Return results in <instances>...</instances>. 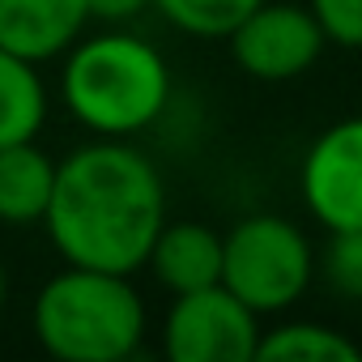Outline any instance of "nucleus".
Here are the masks:
<instances>
[{"label": "nucleus", "mask_w": 362, "mask_h": 362, "mask_svg": "<svg viewBox=\"0 0 362 362\" xmlns=\"http://www.w3.org/2000/svg\"><path fill=\"white\" fill-rule=\"evenodd\" d=\"M166 222V184L158 166L115 136H94L56 162V188L43 214L64 264L136 273Z\"/></svg>", "instance_id": "nucleus-1"}, {"label": "nucleus", "mask_w": 362, "mask_h": 362, "mask_svg": "<svg viewBox=\"0 0 362 362\" xmlns=\"http://www.w3.org/2000/svg\"><path fill=\"white\" fill-rule=\"evenodd\" d=\"M60 60V98L90 136L132 141L153 128L170 103L166 56L124 26L81 35Z\"/></svg>", "instance_id": "nucleus-2"}, {"label": "nucleus", "mask_w": 362, "mask_h": 362, "mask_svg": "<svg viewBox=\"0 0 362 362\" xmlns=\"http://www.w3.org/2000/svg\"><path fill=\"white\" fill-rule=\"evenodd\" d=\"M145 328L128 273L64 264L35 298V341L64 362H124L141 349Z\"/></svg>", "instance_id": "nucleus-3"}, {"label": "nucleus", "mask_w": 362, "mask_h": 362, "mask_svg": "<svg viewBox=\"0 0 362 362\" xmlns=\"http://www.w3.org/2000/svg\"><path fill=\"white\" fill-rule=\"evenodd\" d=\"M315 281V247L277 214H247L222 235V286L256 315H281Z\"/></svg>", "instance_id": "nucleus-4"}, {"label": "nucleus", "mask_w": 362, "mask_h": 362, "mask_svg": "<svg viewBox=\"0 0 362 362\" xmlns=\"http://www.w3.org/2000/svg\"><path fill=\"white\" fill-rule=\"evenodd\" d=\"M260 315L222 281L175 294L162 315V354L170 362H256Z\"/></svg>", "instance_id": "nucleus-5"}, {"label": "nucleus", "mask_w": 362, "mask_h": 362, "mask_svg": "<svg viewBox=\"0 0 362 362\" xmlns=\"http://www.w3.org/2000/svg\"><path fill=\"white\" fill-rule=\"evenodd\" d=\"M230 60L256 81H294L324 56L328 39L307 5L260 0V5L226 35Z\"/></svg>", "instance_id": "nucleus-6"}, {"label": "nucleus", "mask_w": 362, "mask_h": 362, "mask_svg": "<svg viewBox=\"0 0 362 362\" xmlns=\"http://www.w3.org/2000/svg\"><path fill=\"white\" fill-rule=\"evenodd\" d=\"M298 192L324 230H362V115L328 124L307 145Z\"/></svg>", "instance_id": "nucleus-7"}, {"label": "nucleus", "mask_w": 362, "mask_h": 362, "mask_svg": "<svg viewBox=\"0 0 362 362\" xmlns=\"http://www.w3.org/2000/svg\"><path fill=\"white\" fill-rule=\"evenodd\" d=\"M86 26V0H0V47L30 64L60 60Z\"/></svg>", "instance_id": "nucleus-8"}, {"label": "nucleus", "mask_w": 362, "mask_h": 362, "mask_svg": "<svg viewBox=\"0 0 362 362\" xmlns=\"http://www.w3.org/2000/svg\"><path fill=\"white\" fill-rule=\"evenodd\" d=\"M145 269L153 273V281L166 294H188L201 286L222 281V235L205 222H162Z\"/></svg>", "instance_id": "nucleus-9"}, {"label": "nucleus", "mask_w": 362, "mask_h": 362, "mask_svg": "<svg viewBox=\"0 0 362 362\" xmlns=\"http://www.w3.org/2000/svg\"><path fill=\"white\" fill-rule=\"evenodd\" d=\"M56 188V158L35 141L0 145V222L39 226Z\"/></svg>", "instance_id": "nucleus-10"}, {"label": "nucleus", "mask_w": 362, "mask_h": 362, "mask_svg": "<svg viewBox=\"0 0 362 362\" xmlns=\"http://www.w3.org/2000/svg\"><path fill=\"white\" fill-rule=\"evenodd\" d=\"M47 86L39 77V64L0 47V145L35 141L47 124Z\"/></svg>", "instance_id": "nucleus-11"}, {"label": "nucleus", "mask_w": 362, "mask_h": 362, "mask_svg": "<svg viewBox=\"0 0 362 362\" xmlns=\"http://www.w3.org/2000/svg\"><path fill=\"white\" fill-rule=\"evenodd\" d=\"M256 362H362V349L332 324L290 320L260 332Z\"/></svg>", "instance_id": "nucleus-12"}, {"label": "nucleus", "mask_w": 362, "mask_h": 362, "mask_svg": "<svg viewBox=\"0 0 362 362\" xmlns=\"http://www.w3.org/2000/svg\"><path fill=\"white\" fill-rule=\"evenodd\" d=\"M260 0H153V9L192 39H226Z\"/></svg>", "instance_id": "nucleus-13"}, {"label": "nucleus", "mask_w": 362, "mask_h": 362, "mask_svg": "<svg viewBox=\"0 0 362 362\" xmlns=\"http://www.w3.org/2000/svg\"><path fill=\"white\" fill-rule=\"evenodd\" d=\"M315 273H324L332 294L362 303V230H328V247L315 256Z\"/></svg>", "instance_id": "nucleus-14"}, {"label": "nucleus", "mask_w": 362, "mask_h": 362, "mask_svg": "<svg viewBox=\"0 0 362 362\" xmlns=\"http://www.w3.org/2000/svg\"><path fill=\"white\" fill-rule=\"evenodd\" d=\"M324 39L337 47H362V0H307Z\"/></svg>", "instance_id": "nucleus-15"}, {"label": "nucleus", "mask_w": 362, "mask_h": 362, "mask_svg": "<svg viewBox=\"0 0 362 362\" xmlns=\"http://www.w3.org/2000/svg\"><path fill=\"white\" fill-rule=\"evenodd\" d=\"M145 9H153V0H86L90 22H103V26H128Z\"/></svg>", "instance_id": "nucleus-16"}, {"label": "nucleus", "mask_w": 362, "mask_h": 362, "mask_svg": "<svg viewBox=\"0 0 362 362\" xmlns=\"http://www.w3.org/2000/svg\"><path fill=\"white\" fill-rule=\"evenodd\" d=\"M5 298H9V273H5V264H0V311H5Z\"/></svg>", "instance_id": "nucleus-17"}]
</instances>
